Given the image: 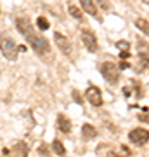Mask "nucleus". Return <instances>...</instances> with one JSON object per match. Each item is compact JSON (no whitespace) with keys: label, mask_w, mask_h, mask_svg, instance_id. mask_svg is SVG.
<instances>
[{"label":"nucleus","mask_w":149,"mask_h":157,"mask_svg":"<svg viewBox=\"0 0 149 157\" xmlns=\"http://www.w3.org/2000/svg\"><path fill=\"white\" fill-rule=\"evenodd\" d=\"M0 51L9 61H16L17 59V45L11 35H5V33L0 35Z\"/></svg>","instance_id":"obj_1"},{"label":"nucleus","mask_w":149,"mask_h":157,"mask_svg":"<svg viewBox=\"0 0 149 157\" xmlns=\"http://www.w3.org/2000/svg\"><path fill=\"white\" fill-rule=\"evenodd\" d=\"M26 40H28V44H31L33 51L37 52V54H40V56H45V54H49V52H50L49 40L44 39V37H40V35L33 33V35H30Z\"/></svg>","instance_id":"obj_2"},{"label":"nucleus","mask_w":149,"mask_h":157,"mask_svg":"<svg viewBox=\"0 0 149 157\" xmlns=\"http://www.w3.org/2000/svg\"><path fill=\"white\" fill-rule=\"evenodd\" d=\"M101 73H102V77H104L109 84H118V80H120V68L116 67L115 63H111V61L102 63Z\"/></svg>","instance_id":"obj_3"},{"label":"nucleus","mask_w":149,"mask_h":157,"mask_svg":"<svg viewBox=\"0 0 149 157\" xmlns=\"http://www.w3.org/2000/svg\"><path fill=\"white\" fill-rule=\"evenodd\" d=\"M128 138H130V141L132 143H135V145H146L149 141V131L144 128H135L132 129L130 133H128Z\"/></svg>","instance_id":"obj_4"},{"label":"nucleus","mask_w":149,"mask_h":157,"mask_svg":"<svg viewBox=\"0 0 149 157\" xmlns=\"http://www.w3.org/2000/svg\"><path fill=\"white\" fill-rule=\"evenodd\" d=\"M82 44L85 45V49L88 52H95L99 49V44H97V37H95L90 30H82Z\"/></svg>","instance_id":"obj_5"},{"label":"nucleus","mask_w":149,"mask_h":157,"mask_svg":"<svg viewBox=\"0 0 149 157\" xmlns=\"http://www.w3.org/2000/svg\"><path fill=\"white\" fill-rule=\"evenodd\" d=\"M85 98H87V101L92 105V107H101V105H102V94H101V89L97 87V86L87 87Z\"/></svg>","instance_id":"obj_6"},{"label":"nucleus","mask_w":149,"mask_h":157,"mask_svg":"<svg viewBox=\"0 0 149 157\" xmlns=\"http://www.w3.org/2000/svg\"><path fill=\"white\" fill-rule=\"evenodd\" d=\"M16 26H17V32H19V33H21L24 39H28L30 35H33V33H35L33 25H31V21H30L26 16L17 17V19H16Z\"/></svg>","instance_id":"obj_7"},{"label":"nucleus","mask_w":149,"mask_h":157,"mask_svg":"<svg viewBox=\"0 0 149 157\" xmlns=\"http://www.w3.org/2000/svg\"><path fill=\"white\" fill-rule=\"evenodd\" d=\"M54 44L59 47V51L61 52H64L66 56H69L71 54V44H69V40L64 37V35H61L59 32H55L54 33Z\"/></svg>","instance_id":"obj_8"},{"label":"nucleus","mask_w":149,"mask_h":157,"mask_svg":"<svg viewBox=\"0 0 149 157\" xmlns=\"http://www.w3.org/2000/svg\"><path fill=\"white\" fill-rule=\"evenodd\" d=\"M80 6H82V9L87 12V14L94 16L97 21H101V16H99V12H97V7H95L94 0H80Z\"/></svg>","instance_id":"obj_9"},{"label":"nucleus","mask_w":149,"mask_h":157,"mask_svg":"<svg viewBox=\"0 0 149 157\" xmlns=\"http://www.w3.org/2000/svg\"><path fill=\"white\" fill-rule=\"evenodd\" d=\"M57 129L61 131V133H69L71 131V121L64 115V113H59L57 115Z\"/></svg>","instance_id":"obj_10"},{"label":"nucleus","mask_w":149,"mask_h":157,"mask_svg":"<svg viewBox=\"0 0 149 157\" xmlns=\"http://www.w3.org/2000/svg\"><path fill=\"white\" fill-rule=\"evenodd\" d=\"M95 135H97V131H95L94 126H90V124H83L82 126V136L85 140H92Z\"/></svg>","instance_id":"obj_11"},{"label":"nucleus","mask_w":149,"mask_h":157,"mask_svg":"<svg viewBox=\"0 0 149 157\" xmlns=\"http://www.w3.org/2000/svg\"><path fill=\"white\" fill-rule=\"evenodd\" d=\"M135 26H137V30H140L144 35H147V39H149V21L147 19L137 17V19H135Z\"/></svg>","instance_id":"obj_12"},{"label":"nucleus","mask_w":149,"mask_h":157,"mask_svg":"<svg viewBox=\"0 0 149 157\" xmlns=\"http://www.w3.org/2000/svg\"><path fill=\"white\" fill-rule=\"evenodd\" d=\"M52 150H54L57 155H66V148H64V145H62L59 140L52 141Z\"/></svg>","instance_id":"obj_13"},{"label":"nucleus","mask_w":149,"mask_h":157,"mask_svg":"<svg viewBox=\"0 0 149 157\" xmlns=\"http://www.w3.org/2000/svg\"><path fill=\"white\" fill-rule=\"evenodd\" d=\"M68 11H69V14H71L73 19H76V21H83L82 11H80V9H78L76 6H69V7H68Z\"/></svg>","instance_id":"obj_14"},{"label":"nucleus","mask_w":149,"mask_h":157,"mask_svg":"<svg viewBox=\"0 0 149 157\" xmlns=\"http://www.w3.org/2000/svg\"><path fill=\"white\" fill-rule=\"evenodd\" d=\"M14 152H19L23 155H28V145L19 141V143H16V147H14Z\"/></svg>","instance_id":"obj_15"},{"label":"nucleus","mask_w":149,"mask_h":157,"mask_svg":"<svg viewBox=\"0 0 149 157\" xmlns=\"http://www.w3.org/2000/svg\"><path fill=\"white\" fill-rule=\"evenodd\" d=\"M37 26H38L40 30H49V21H47L44 16H40L38 19H37Z\"/></svg>","instance_id":"obj_16"},{"label":"nucleus","mask_w":149,"mask_h":157,"mask_svg":"<svg viewBox=\"0 0 149 157\" xmlns=\"http://www.w3.org/2000/svg\"><path fill=\"white\" fill-rule=\"evenodd\" d=\"M116 47L122 49V51H128L130 49V44H128L127 40H118V42H116Z\"/></svg>","instance_id":"obj_17"},{"label":"nucleus","mask_w":149,"mask_h":157,"mask_svg":"<svg viewBox=\"0 0 149 157\" xmlns=\"http://www.w3.org/2000/svg\"><path fill=\"white\" fill-rule=\"evenodd\" d=\"M71 94H73V100L76 101L78 105H82V103H83V100H82V96H80V93H78V91H73Z\"/></svg>","instance_id":"obj_18"},{"label":"nucleus","mask_w":149,"mask_h":157,"mask_svg":"<svg viewBox=\"0 0 149 157\" xmlns=\"http://www.w3.org/2000/svg\"><path fill=\"white\" fill-rule=\"evenodd\" d=\"M120 58H122V59H128V58H130V52H128V51H122V52H120Z\"/></svg>","instance_id":"obj_19"},{"label":"nucleus","mask_w":149,"mask_h":157,"mask_svg":"<svg viewBox=\"0 0 149 157\" xmlns=\"http://www.w3.org/2000/svg\"><path fill=\"white\" fill-rule=\"evenodd\" d=\"M139 121H142V122H149V113H147V115H144V113H139Z\"/></svg>","instance_id":"obj_20"},{"label":"nucleus","mask_w":149,"mask_h":157,"mask_svg":"<svg viewBox=\"0 0 149 157\" xmlns=\"http://www.w3.org/2000/svg\"><path fill=\"white\" fill-rule=\"evenodd\" d=\"M128 67H130V65H128V63L125 61V59H123V63L120 65V70H123V68H128Z\"/></svg>","instance_id":"obj_21"},{"label":"nucleus","mask_w":149,"mask_h":157,"mask_svg":"<svg viewBox=\"0 0 149 157\" xmlns=\"http://www.w3.org/2000/svg\"><path fill=\"white\" fill-rule=\"evenodd\" d=\"M140 59H142L144 63H147V65H149V58H147V56H144V54H140Z\"/></svg>","instance_id":"obj_22"},{"label":"nucleus","mask_w":149,"mask_h":157,"mask_svg":"<svg viewBox=\"0 0 149 157\" xmlns=\"http://www.w3.org/2000/svg\"><path fill=\"white\" fill-rule=\"evenodd\" d=\"M17 51H23V52H24V51H26V45H17Z\"/></svg>","instance_id":"obj_23"},{"label":"nucleus","mask_w":149,"mask_h":157,"mask_svg":"<svg viewBox=\"0 0 149 157\" xmlns=\"http://www.w3.org/2000/svg\"><path fill=\"white\" fill-rule=\"evenodd\" d=\"M142 2H144V4H147V6H149V0H142Z\"/></svg>","instance_id":"obj_24"},{"label":"nucleus","mask_w":149,"mask_h":157,"mask_svg":"<svg viewBox=\"0 0 149 157\" xmlns=\"http://www.w3.org/2000/svg\"><path fill=\"white\" fill-rule=\"evenodd\" d=\"M0 12H2V11H0Z\"/></svg>","instance_id":"obj_25"}]
</instances>
